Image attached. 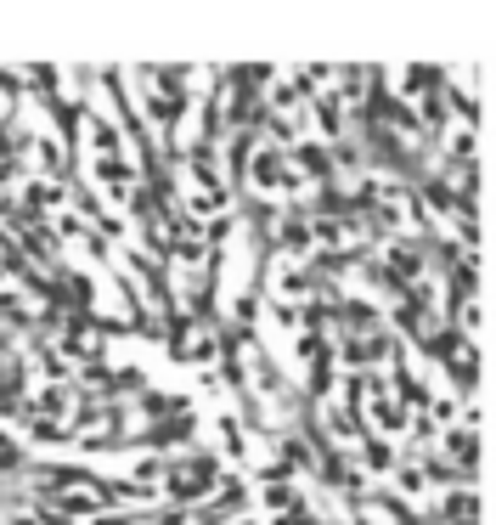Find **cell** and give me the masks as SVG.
I'll use <instances>...</instances> for the list:
<instances>
[{"instance_id": "1", "label": "cell", "mask_w": 496, "mask_h": 525, "mask_svg": "<svg viewBox=\"0 0 496 525\" xmlns=\"http://www.w3.org/2000/svg\"><path fill=\"white\" fill-rule=\"evenodd\" d=\"M17 463H23V446L12 435H0V469H17Z\"/></svg>"}]
</instances>
